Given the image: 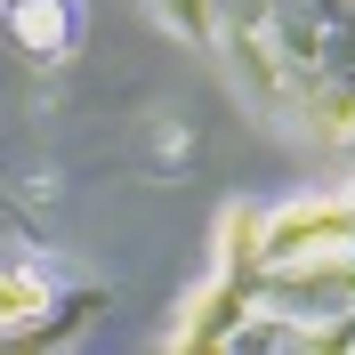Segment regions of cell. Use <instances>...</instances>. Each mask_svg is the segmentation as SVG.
Returning a JSON list of instances; mask_svg holds the SVG:
<instances>
[{
  "mask_svg": "<svg viewBox=\"0 0 355 355\" xmlns=\"http://www.w3.org/2000/svg\"><path fill=\"white\" fill-rule=\"evenodd\" d=\"M41 307V283H24V275H0V323H17V315Z\"/></svg>",
  "mask_w": 355,
  "mask_h": 355,
  "instance_id": "6da1fadb",
  "label": "cell"
}]
</instances>
